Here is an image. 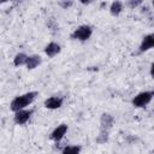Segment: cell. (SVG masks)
Listing matches in <instances>:
<instances>
[{
  "label": "cell",
  "instance_id": "cell-1",
  "mask_svg": "<svg viewBox=\"0 0 154 154\" xmlns=\"http://www.w3.org/2000/svg\"><path fill=\"white\" fill-rule=\"evenodd\" d=\"M36 96H37V91H29V93H25L23 95L16 96L10 103V109L13 111L14 113L20 111V109H24L26 106L32 103V101L36 99Z\"/></svg>",
  "mask_w": 154,
  "mask_h": 154
},
{
  "label": "cell",
  "instance_id": "cell-2",
  "mask_svg": "<svg viewBox=\"0 0 154 154\" xmlns=\"http://www.w3.org/2000/svg\"><path fill=\"white\" fill-rule=\"evenodd\" d=\"M154 97V90H147V91H142L140 94H137L134 99H132V105L134 107L136 108H141V107H144L147 106L152 99Z\"/></svg>",
  "mask_w": 154,
  "mask_h": 154
},
{
  "label": "cell",
  "instance_id": "cell-3",
  "mask_svg": "<svg viewBox=\"0 0 154 154\" xmlns=\"http://www.w3.org/2000/svg\"><path fill=\"white\" fill-rule=\"evenodd\" d=\"M93 34V28L90 25H79L78 28H76L72 34H71V38L73 40H78V41H87L90 38Z\"/></svg>",
  "mask_w": 154,
  "mask_h": 154
},
{
  "label": "cell",
  "instance_id": "cell-4",
  "mask_svg": "<svg viewBox=\"0 0 154 154\" xmlns=\"http://www.w3.org/2000/svg\"><path fill=\"white\" fill-rule=\"evenodd\" d=\"M32 113H34V109H20V111L14 113L13 120H14V123L17 125H23L30 119Z\"/></svg>",
  "mask_w": 154,
  "mask_h": 154
},
{
  "label": "cell",
  "instance_id": "cell-5",
  "mask_svg": "<svg viewBox=\"0 0 154 154\" xmlns=\"http://www.w3.org/2000/svg\"><path fill=\"white\" fill-rule=\"evenodd\" d=\"M154 48V32L152 34H148L146 35L142 41H141V45L138 47V53H143V52H147L149 49Z\"/></svg>",
  "mask_w": 154,
  "mask_h": 154
},
{
  "label": "cell",
  "instance_id": "cell-6",
  "mask_svg": "<svg viewBox=\"0 0 154 154\" xmlns=\"http://www.w3.org/2000/svg\"><path fill=\"white\" fill-rule=\"evenodd\" d=\"M113 122H114V118L111 114L103 113L101 116V119H100V124H101L100 131H102V132H109V129L112 128Z\"/></svg>",
  "mask_w": 154,
  "mask_h": 154
},
{
  "label": "cell",
  "instance_id": "cell-7",
  "mask_svg": "<svg viewBox=\"0 0 154 154\" xmlns=\"http://www.w3.org/2000/svg\"><path fill=\"white\" fill-rule=\"evenodd\" d=\"M63 102H64L63 97H60V96H51L45 101L43 105L48 109H57V108H60L63 106Z\"/></svg>",
  "mask_w": 154,
  "mask_h": 154
},
{
  "label": "cell",
  "instance_id": "cell-8",
  "mask_svg": "<svg viewBox=\"0 0 154 154\" xmlns=\"http://www.w3.org/2000/svg\"><path fill=\"white\" fill-rule=\"evenodd\" d=\"M66 132H67V125L61 124V125L57 126V128L52 131V134L49 135V138H51L52 141L59 142V141L65 136V134H66Z\"/></svg>",
  "mask_w": 154,
  "mask_h": 154
},
{
  "label": "cell",
  "instance_id": "cell-9",
  "mask_svg": "<svg viewBox=\"0 0 154 154\" xmlns=\"http://www.w3.org/2000/svg\"><path fill=\"white\" fill-rule=\"evenodd\" d=\"M60 51H61V47H60V45H58L57 42H49V43L46 46V48H45V53H46V55H47L48 58L55 57L57 54L60 53Z\"/></svg>",
  "mask_w": 154,
  "mask_h": 154
},
{
  "label": "cell",
  "instance_id": "cell-10",
  "mask_svg": "<svg viewBox=\"0 0 154 154\" xmlns=\"http://www.w3.org/2000/svg\"><path fill=\"white\" fill-rule=\"evenodd\" d=\"M41 61H42L41 57L37 55V54H34V55H30L28 58V61H26V65L25 66H26L28 70H34L35 67H37L41 64Z\"/></svg>",
  "mask_w": 154,
  "mask_h": 154
},
{
  "label": "cell",
  "instance_id": "cell-11",
  "mask_svg": "<svg viewBox=\"0 0 154 154\" xmlns=\"http://www.w3.org/2000/svg\"><path fill=\"white\" fill-rule=\"evenodd\" d=\"M123 2L122 1H113L111 4V7H109V12L112 16H118L120 14V12L123 11Z\"/></svg>",
  "mask_w": 154,
  "mask_h": 154
},
{
  "label": "cell",
  "instance_id": "cell-12",
  "mask_svg": "<svg viewBox=\"0 0 154 154\" xmlns=\"http://www.w3.org/2000/svg\"><path fill=\"white\" fill-rule=\"evenodd\" d=\"M28 55L24 54V53H18L14 59H13V65L14 66H22V65H26V61H28Z\"/></svg>",
  "mask_w": 154,
  "mask_h": 154
},
{
  "label": "cell",
  "instance_id": "cell-13",
  "mask_svg": "<svg viewBox=\"0 0 154 154\" xmlns=\"http://www.w3.org/2000/svg\"><path fill=\"white\" fill-rule=\"evenodd\" d=\"M81 149H82L81 146H66L63 149L61 154H79Z\"/></svg>",
  "mask_w": 154,
  "mask_h": 154
},
{
  "label": "cell",
  "instance_id": "cell-14",
  "mask_svg": "<svg viewBox=\"0 0 154 154\" xmlns=\"http://www.w3.org/2000/svg\"><path fill=\"white\" fill-rule=\"evenodd\" d=\"M47 25H48L49 29H52V30H54V31H57V30L59 29V25H58V23L54 20V18H48Z\"/></svg>",
  "mask_w": 154,
  "mask_h": 154
},
{
  "label": "cell",
  "instance_id": "cell-15",
  "mask_svg": "<svg viewBox=\"0 0 154 154\" xmlns=\"http://www.w3.org/2000/svg\"><path fill=\"white\" fill-rule=\"evenodd\" d=\"M140 5H142V1L141 0H130V1H128V6L129 7H131V8H135V7H137V6H140Z\"/></svg>",
  "mask_w": 154,
  "mask_h": 154
},
{
  "label": "cell",
  "instance_id": "cell-16",
  "mask_svg": "<svg viewBox=\"0 0 154 154\" xmlns=\"http://www.w3.org/2000/svg\"><path fill=\"white\" fill-rule=\"evenodd\" d=\"M59 5H60L63 8H65V10H66L67 7L72 6V5H73V2H72V1H60V2H59Z\"/></svg>",
  "mask_w": 154,
  "mask_h": 154
},
{
  "label": "cell",
  "instance_id": "cell-17",
  "mask_svg": "<svg viewBox=\"0 0 154 154\" xmlns=\"http://www.w3.org/2000/svg\"><path fill=\"white\" fill-rule=\"evenodd\" d=\"M149 72H150V76L154 78V63L152 64V66H150V71H149Z\"/></svg>",
  "mask_w": 154,
  "mask_h": 154
},
{
  "label": "cell",
  "instance_id": "cell-18",
  "mask_svg": "<svg viewBox=\"0 0 154 154\" xmlns=\"http://www.w3.org/2000/svg\"><path fill=\"white\" fill-rule=\"evenodd\" d=\"M153 6H154V1H153Z\"/></svg>",
  "mask_w": 154,
  "mask_h": 154
}]
</instances>
